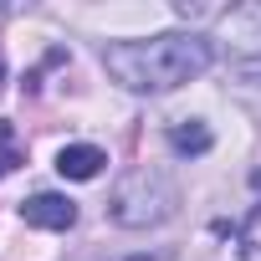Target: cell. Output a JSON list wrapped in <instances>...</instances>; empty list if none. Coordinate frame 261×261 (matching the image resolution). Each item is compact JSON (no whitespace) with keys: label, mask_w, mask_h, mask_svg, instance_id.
Instances as JSON below:
<instances>
[{"label":"cell","mask_w":261,"mask_h":261,"mask_svg":"<svg viewBox=\"0 0 261 261\" xmlns=\"http://www.w3.org/2000/svg\"><path fill=\"white\" fill-rule=\"evenodd\" d=\"M102 67L128 92H169V87H185L190 77H200L210 67V41L200 31H164V36H149V41H113L102 51Z\"/></svg>","instance_id":"cell-1"},{"label":"cell","mask_w":261,"mask_h":261,"mask_svg":"<svg viewBox=\"0 0 261 261\" xmlns=\"http://www.w3.org/2000/svg\"><path fill=\"white\" fill-rule=\"evenodd\" d=\"M174 205H179V185H174L164 169H154V164L128 169V174L113 185V195H108V215H113L118 225H128V230H144V225L169 220Z\"/></svg>","instance_id":"cell-2"},{"label":"cell","mask_w":261,"mask_h":261,"mask_svg":"<svg viewBox=\"0 0 261 261\" xmlns=\"http://www.w3.org/2000/svg\"><path fill=\"white\" fill-rule=\"evenodd\" d=\"M21 220L26 225H41V230H72L77 225V205L67 195H31L21 205Z\"/></svg>","instance_id":"cell-3"},{"label":"cell","mask_w":261,"mask_h":261,"mask_svg":"<svg viewBox=\"0 0 261 261\" xmlns=\"http://www.w3.org/2000/svg\"><path fill=\"white\" fill-rule=\"evenodd\" d=\"M220 31H225V36H236V41H246V46H251V57H261V0L225 11V16H220Z\"/></svg>","instance_id":"cell-4"},{"label":"cell","mask_w":261,"mask_h":261,"mask_svg":"<svg viewBox=\"0 0 261 261\" xmlns=\"http://www.w3.org/2000/svg\"><path fill=\"white\" fill-rule=\"evenodd\" d=\"M102 164H108V154H102V149H92V144H67V149L57 154L62 179H97V174H102Z\"/></svg>","instance_id":"cell-5"},{"label":"cell","mask_w":261,"mask_h":261,"mask_svg":"<svg viewBox=\"0 0 261 261\" xmlns=\"http://www.w3.org/2000/svg\"><path fill=\"white\" fill-rule=\"evenodd\" d=\"M169 149H174V154H185V159H190V154H205V149H210V128H205L200 118L174 123V128H169Z\"/></svg>","instance_id":"cell-6"},{"label":"cell","mask_w":261,"mask_h":261,"mask_svg":"<svg viewBox=\"0 0 261 261\" xmlns=\"http://www.w3.org/2000/svg\"><path fill=\"white\" fill-rule=\"evenodd\" d=\"M26 154H21V139H16V128L6 123V118H0V179H6L16 164H21Z\"/></svg>","instance_id":"cell-7"},{"label":"cell","mask_w":261,"mask_h":261,"mask_svg":"<svg viewBox=\"0 0 261 261\" xmlns=\"http://www.w3.org/2000/svg\"><path fill=\"white\" fill-rule=\"evenodd\" d=\"M230 72H236V82H246V87H261V57H241Z\"/></svg>","instance_id":"cell-8"},{"label":"cell","mask_w":261,"mask_h":261,"mask_svg":"<svg viewBox=\"0 0 261 261\" xmlns=\"http://www.w3.org/2000/svg\"><path fill=\"white\" fill-rule=\"evenodd\" d=\"M251 190H256V195H261V174H251Z\"/></svg>","instance_id":"cell-9"},{"label":"cell","mask_w":261,"mask_h":261,"mask_svg":"<svg viewBox=\"0 0 261 261\" xmlns=\"http://www.w3.org/2000/svg\"><path fill=\"white\" fill-rule=\"evenodd\" d=\"M0 82H6V62H0Z\"/></svg>","instance_id":"cell-10"}]
</instances>
